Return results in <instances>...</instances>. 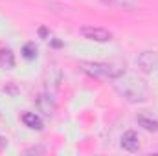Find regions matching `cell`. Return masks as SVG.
Returning a JSON list of instances; mask_svg holds the SVG:
<instances>
[{
  "mask_svg": "<svg viewBox=\"0 0 158 156\" xmlns=\"http://www.w3.org/2000/svg\"><path fill=\"white\" fill-rule=\"evenodd\" d=\"M22 55H24L26 59H30V61L35 59V57H37V48H35V44H33V42H28V44L22 48Z\"/></svg>",
  "mask_w": 158,
  "mask_h": 156,
  "instance_id": "obj_9",
  "label": "cell"
},
{
  "mask_svg": "<svg viewBox=\"0 0 158 156\" xmlns=\"http://www.w3.org/2000/svg\"><path fill=\"white\" fill-rule=\"evenodd\" d=\"M121 147L125 151H129V153H138V149H140V138H138V134L134 130L123 132V136H121Z\"/></svg>",
  "mask_w": 158,
  "mask_h": 156,
  "instance_id": "obj_5",
  "label": "cell"
},
{
  "mask_svg": "<svg viewBox=\"0 0 158 156\" xmlns=\"http://www.w3.org/2000/svg\"><path fill=\"white\" fill-rule=\"evenodd\" d=\"M0 66L4 70L15 68V55L9 48H0Z\"/></svg>",
  "mask_w": 158,
  "mask_h": 156,
  "instance_id": "obj_6",
  "label": "cell"
},
{
  "mask_svg": "<svg viewBox=\"0 0 158 156\" xmlns=\"http://www.w3.org/2000/svg\"><path fill=\"white\" fill-rule=\"evenodd\" d=\"M79 33L88 40H94V42H109L112 39V33L105 28H98V26H83L79 30Z\"/></svg>",
  "mask_w": 158,
  "mask_h": 156,
  "instance_id": "obj_3",
  "label": "cell"
},
{
  "mask_svg": "<svg viewBox=\"0 0 158 156\" xmlns=\"http://www.w3.org/2000/svg\"><path fill=\"white\" fill-rule=\"evenodd\" d=\"M138 125L143 127L145 130L149 132H158V121L153 119V117H147V116H138Z\"/></svg>",
  "mask_w": 158,
  "mask_h": 156,
  "instance_id": "obj_8",
  "label": "cell"
},
{
  "mask_svg": "<svg viewBox=\"0 0 158 156\" xmlns=\"http://www.w3.org/2000/svg\"><path fill=\"white\" fill-rule=\"evenodd\" d=\"M116 90L127 101H131V103H142L147 97L145 86L142 84V81H138V79H134V77H129V79H125L123 83H118Z\"/></svg>",
  "mask_w": 158,
  "mask_h": 156,
  "instance_id": "obj_1",
  "label": "cell"
},
{
  "mask_svg": "<svg viewBox=\"0 0 158 156\" xmlns=\"http://www.w3.org/2000/svg\"><path fill=\"white\" fill-rule=\"evenodd\" d=\"M136 63H138L142 72H151L153 68L158 66V53H155V51H143V53L138 55Z\"/></svg>",
  "mask_w": 158,
  "mask_h": 156,
  "instance_id": "obj_4",
  "label": "cell"
},
{
  "mask_svg": "<svg viewBox=\"0 0 158 156\" xmlns=\"http://www.w3.org/2000/svg\"><path fill=\"white\" fill-rule=\"evenodd\" d=\"M22 123L28 129H33V130H40L42 129V119L35 112H24L22 114Z\"/></svg>",
  "mask_w": 158,
  "mask_h": 156,
  "instance_id": "obj_7",
  "label": "cell"
},
{
  "mask_svg": "<svg viewBox=\"0 0 158 156\" xmlns=\"http://www.w3.org/2000/svg\"><path fill=\"white\" fill-rule=\"evenodd\" d=\"M81 66L94 77L99 79H119L123 76V70L114 66V64H107V63H81Z\"/></svg>",
  "mask_w": 158,
  "mask_h": 156,
  "instance_id": "obj_2",
  "label": "cell"
}]
</instances>
